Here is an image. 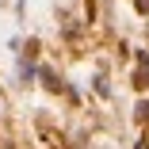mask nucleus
Masks as SVG:
<instances>
[{
    "label": "nucleus",
    "instance_id": "1",
    "mask_svg": "<svg viewBox=\"0 0 149 149\" xmlns=\"http://www.w3.org/2000/svg\"><path fill=\"white\" fill-rule=\"evenodd\" d=\"M134 84H138V88L149 84V57H145V54H141V73H134Z\"/></svg>",
    "mask_w": 149,
    "mask_h": 149
},
{
    "label": "nucleus",
    "instance_id": "2",
    "mask_svg": "<svg viewBox=\"0 0 149 149\" xmlns=\"http://www.w3.org/2000/svg\"><path fill=\"white\" fill-rule=\"evenodd\" d=\"M138 12H149V0H138Z\"/></svg>",
    "mask_w": 149,
    "mask_h": 149
},
{
    "label": "nucleus",
    "instance_id": "3",
    "mask_svg": "<svg viewBox=\"0 0 149 149\" xmlns=\"http://www.w3.org/2000/svg\"><path fill=\"white\" fill-rule=\"evenodd\" d=\"M138 149H149V145H145V141H138Z\"/></svg>",
    "mask_w": 149,
    "mask_h": 149
}]
</instances>
